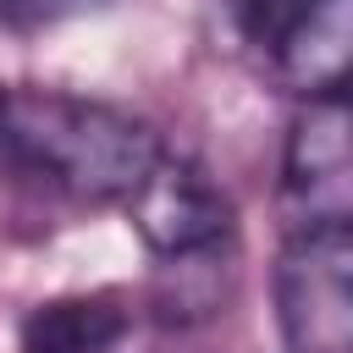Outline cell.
Returning <instances> with one entry per match:
<instances>
[{"label":"cell","mask_w":353,"mask_h":353,"mask_svg":"<svg viewBox=\"0 0 353 353\" xmlns=\"http://www.w3.org/2000/svg\"><path fill=\"white\" fill-rule=\"evenodd\" d=\"M160 132L105 99L61 88H17L0 110V176L72 199V204H127L160 165Z\"/></svg>","instance_id":"1"},{"label":"cell","mask_w":353,"mask_h":353,"mask_svg":"<svg viewBox=\"0 0 353 353\" xmlns=\"http://www.w3.org/2000/svg\"><path fill=\"white\" fill-rule=\"evenodd\" d=\"M270 298L287 353H353V226L287 232Z\"/></svg>","instance_id":"2"},{"label":"cell","mask_w":353,"mask_h":353,"mask_svg":"<svg viewBox=\"0 0 353 353\" xmlns=\"http://www.w3.org/2000/svg\"><path fill=\"white\" fill-rule=\"evenodd\" d=\"M276 210L287 232L353 226V88L298 105L281 149Z\"/></svg>","instance_id":"3"},{"label":"cell","mask_w":353,"mask_h":353,"mask_svg":"<svg viewBox=\"0 0 353 353\" xmlns=\"http://www.w3.org/2000/svg\"><path fill=\"white\" fill-rule=\"evenodd\" d=\"M121 210H127L132 232L143 237V248L154 259H165V265L215 259L237 237L232 199L210 182L204 165H193L182 154H160V165L143 176V188Z\"/></svg>","instance_id":"4"},{"label":"cell","mask_w":353,"mask_h":353,"mask_svg":"<svg viewBox=\"0 0 353 353\" xmlns=\"http://www.w3.org/2000/svg\"><path fill=\"white\" fill-rule=\"evenodd\" d=\"M265 50H270V77L287 94L298 99L347 94L353 88V0H303Z\"/></svg>","instance_id":"5"},{"label":"cell","mask_w":353,"mask_h":353,"mask_svg":"<svg viewBox=\"0 0 353 353\" xmlns=\"http://www.w3.org/2000/svg\"><path fill=\"white\" fill-rule=\"evenodd\" d=\"M127 309L110 292H66L22 320V353H116L127 336Z\"/></svg>","instance_id":"6"},{"label":"cell","mask_w":353,"mask_h":353,"mask_svg":"<svg viewBox=\"0 0 353 353\" xmlns=\"http://www.w3.org/2000/svg\"><path fill=\"white\" fill-rule=\"evenodd\" d=\"M99 6H110V0H0V22L17 33H33V28H55L83 11H99Z\"/></svg>","instance_id":"7"},{"label":"cell","mask_w":353,"mask_h":353,"mask_svg":"<svg viewBox=\"0 0 353 353\" xmlns=\"http://www.w3.org/2000/svg\"><path fill=\"white\" fill-rule=\"evenodd\" d=\"M226 6H232V22L243 28V39L270 44V39L287 28V17H292L303 0H226Z\"/></svg>","instance_id":"8"},{"label":"cell","mask_w":353,"mask_h":353,"mask_svg":"<svg viewBox=\"0 0 353 353\" xmlns=\"http://www.w3.org/2000/svg\"><path fill=\"white\" fill-rule=\"evenodd\" d=\"M0 110H6V88H0Z\"/></svg>","instance_id":"9"}]
</instances>
